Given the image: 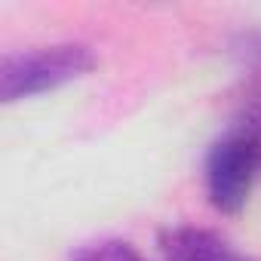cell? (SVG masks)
Returning <instances> with one entry per match:
<instances>
[{
	"mask_svg": "<svg viewBox=\"0 0 261 261\" xmlns=\"http://www.w3.org/2000/svg\"><path fill=\"white\" fill-rule=\"evenodd\" d=\"M95 65H98L95 49L80 40L7 53L0 59V101L16 105L25 98L56 92L95 71Z\"/></svg>",
	"mask_w": 261,
	"mask_h": 261,
	"instance_id": "obj_1",
	"label": "cell"
},
{
	"mask_svg": "<svg viewBox=\"0 0 261 261\" xmlns=\"http://www.w3.org/2000/svg\"><path fill=\"white\" fill-rule=\"evenodd\" d=\"M258 175H261V139L255 136V129L237 120L206 151L203 163L206 197L221 215H237L246 209Z\"/></svg>",
	"mask_w": 261,
	"mask_h": 261,
	"instance_id": "obj_2",
	"label": "cell"
},
{
	"mask_svg": "<svg viewBox=\"0 0 261 261\" xmlns=\"http://www.w3.org/2000/svg\"><path fill=\"white\" fill-rule=\"evenodd\" d=\"M157 249L163 261H255L221 233L197 224H175L160 230Z\"/></svg>",
	"mask_w": 261,
	"mask_h": 261,
	"instance_id": "obj_3",
	"label": "cell"
},
{
	"mask_svg": "<svg viewBox=\"0 0 261 261\" xmlns=\"http://www.w3.org/2000/svg\"><path fill=\"white\" fill-rule=\"evenodd\" d=\"M68 261H148L133 243L126 240H117V237H105V240H89V243H80Z\"/></svg>",
	"mask_w": 261,
	"mask_h": 261,
	"instance_id": "obj_4",
	"label": "cell"
},
{
	"mask_svg": "<svg viewBox=\"0 0 261 261\" xmlns=\"http://www.w3.org/2000/svg\"><path fill=\"white\" fill-rule=\"evenodd\" d=\"M240 56H246L252 62H261V31H252L240 40Z\"/></svg>",
	"mask_w": 261,
	"mask_h": 261,
	"instance_id": "obj_5",
	"label": "cell"
},
{
	"mask_svg": "<svg viewBox=\"0 0 261 261\" xmlns=\"http://www.w3.org/2000/svg\"><path fill=\"white\" fill-rule=\"evenodd\" d=\"M243 123H246L249 129H255V136L261 139V105H255V108H249V111L243 114Z\"/></svg>",
	"mask_w": 261,
	"mask_h": 261,
	"instance_id": "obj_6",
	"label": "cell"
}]
</instances>
